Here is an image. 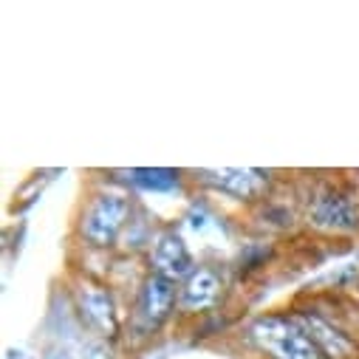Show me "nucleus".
Instances as JSON below:
<instances>
[{"label":"nucleus","mask_w":359,"mask_h":359,"mask_svg":"<svg viewBox=\"0 0 359 359\" xmlns=\"http://www.w3.org/2000/svg\"><path fill=\"white\" fill-rule=\"evenodd\" d=\"M204 182L212 184L215 190L235 196V198H255L266 187V175L260 170H243V167H224V170H207L201 172Z\"/></svg>","instance_id":"nucleus-6"},{"label":"nucleus","mask_w":359,"mask_h":359,"mask_svg":"<svg viewBox=\"0 0 359 359\" xmlns=\"http://www.w3.org/2000/svg\"><path fill=\"white\" fill-rule=\"evenodd\" d=\"M153 269L156 275L167 278V280H187L193 272H196V260H193V252L190 246L184 243V238L178 232H161L153 243Z\"/></svg>","instance_id":"nucleus-3"},{"label":"nucleus","mask_w":359,"mask_h":359,"mask_svg":"<svg viewBox=\"0 0 359 359\" xmlns=\"http://www.w3.org/2000/svg\"><path fill=\"white\" fill-rule=\"evenodd\" d=\"M306 331L314 337V342L320 345V351H328V353H334V356H345V353H351V342H348V337L345 334H339L337 328H331L325 320H320V317H306Z\"/></svg>","instance_id":"nucleus-9"},{"label":"nucleus","mask_w":359,"mask_h":359,"mask_svg":"<svg viewBox=\"0 0 359 359\" xmlns=\"http://www.w3.org/2000/svg\"><path fill=\"white\" fill-rule=\"evenodd\" d=\"M252 339L272 359H323L320 345L300 320L269 314L252 323Z\"/></svg>","instance_id":"nucleus-1"},{"label":"nucleus","mask_w":359,"mask_h":359,"mask_svg":"<svg viewBox=\"0 0 359 359\" xmlns=\"http://www.w3.org/2000/svg\"><path fill=\"white\" fill-rule=\"evenodd\" d=\"M48 359H71L68 353H54V356H48Z\"/></svg>","instance_id":"nucleus-12"},{"label":"nucleus","mask_w":359,"mask_h":359,"mask_svg":"<svg viewBox=\"0 0 359 359\" xmlns=\"http://www.w3.org/2000/svg\"><path fill=\"white\" fill-rule=\"evenodd\" d=\"M311 221L323 229L351 232L359 226V207L353 204L351 196H345L339 190H325L317 196V201L311 207Z\"/></svg>","instance_id":"nucleus-5"},{"label":"nucleus","mask_w":359,"mask_h":359,"mask_svg":"<svg viewBox=\"0 0 359 359\" xmlns=\"http://www.w3.org/2000/svg\"><path fill=\"white\" fill-rule=\"evenodd\" d=\"M88 359H111V353H108L105 348H94V351H91V356H88Z\"/></svg>","instance_id":"nucleus-11"},{"label":"nucleus","mask_w":359,"mask_h":359,"mask_svg":"<svg viewBox=\"0 0 359 359\" xmlns=\"http://www.w3.org/2000/svg\"><path fill=\"white\" fill-rule=\"evenodd\" d=\"M130 215V201L122 193H100L91 207L85 210L82 215V238L91 243V246H111L119 232L125 229Z\"/></svg>","instance_id":"nucleus-2"},{"label":"nucleus","mask_w":359,"mask_h":359,"mask_svg":"<svg viewBox=\"0 0 359 359\" xmlns=\"http://www.w3.org/2000/svg\"><path fill=\"white\" fill-rule=\"evenodd\" d=\"M172 303H175V283L161 275H150L139 294V317L144 320V325L156 328L170 317Z\"/></svg>","instance_id":"nucleus-7"},{"label":"nucleus","mask_w":359,"mask_h":359,"mask_svg":"<svg viewBox=\"0 0 359 359\" xmlns=\"http://www.w3.org/2000/svg\"><path fill=\"white\" fill-rule=\"evenodd\" d=\"M76 303H79V311L82 317L91 323L100 334L105 337H116L119 331V311H116V303L111 297V292L100 283H82L76 289Z\"/></svg>","instance_id":"nucleus-4"},{"label":"nucleus","mask_w":359,"mask_h":359,"mask_svg":"<svg viewBox=\"0 0 359 359\" xmlns=\"http://www.w3.org/2000/svg\"><path fill=\"white\" fill-rule=\"evenodd\" d=\"M128 182L133 187H139V190H147V193H167V190L178 187V172L158 170V167L156 170L144 167V170H130L128 172Z\"/></svg>","instance_id":"nucleus-10"},{"label":"nucleus","mask_w":359,"mask_h":359,"mask_svg":"<svg viewBox=\"0 0 359 359\" xmlns=\"http://www.w3.org/2000/svg\"><path fill=\"white\" fill-rule=\"evenodd\" d=\"M221 294V278L215 269L210 266H201L196 272L184 280V289H182V306L190 309V311H201V309H210Z\"/></svg>","instance_id":"nucleus-8"}]
</instances>
